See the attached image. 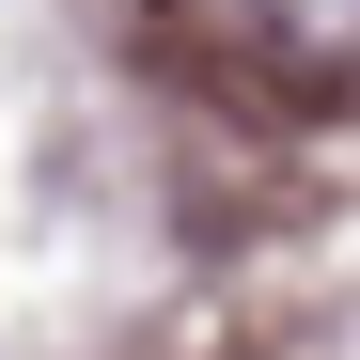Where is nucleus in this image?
I'll return each mask as SVG.
<instances>
[{
    "label": "nucleus",
    "instance_id": "f257e3e1",
    "mask_svg": "<svg viewBox=\"0 0 360 360\" xmlns=\"http://www.w3.org/2000/svg\"><path fill=\"white\" fill-rule=\"evenodd\" d=\"M235 32L282 79H360V0H235Z\"/></svg>",
    "mask_w": 360,
    "mask_h": 360
}]
</instances>
